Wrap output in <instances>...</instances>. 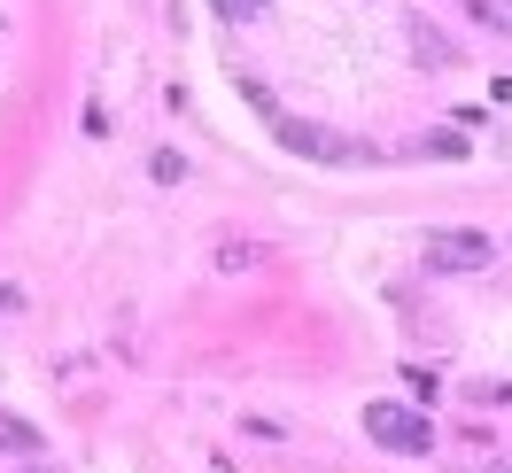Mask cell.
Returning <instances> with one entry per match:
<instances>
[{
  "instance_id": "cell-3",
  "label": "cell",
  "mask_w": 512,
  "mask_h": 473,
  "mask_svg": "<svg viewBox=\"0 0 512 473\" xmlns=\"http://www.w3.org/2000/svg\"><path fill=\"white\" fill-rule=\"evenodd\" d=\"M427 264H435V272H489V264H497V241H489V233H427Z\"/></svg>"
},
{
  "instance_id": "cell-4",
  "label": "cell",
  "mask_w": 512,
  "mask_h": 473,
  "mask_svg": "<svg viewBox=\"0 0 512 473\" xmlns=\"http://www.w3.org/2000/svg\"><path fill=\"white\" fill-rule=\"evenodd\" d=\"M0 450H8V458H47V435H39L32 419H16V411H0Z\"/></svg>"
},
{
  "instance_id": "cell-2",
  "label": "cell",
  "mask_w": 512,
  "mask_h": 473,
  "mask_svg": "<svg viewBox=\"0 0 512 473\" xmlns=\"http://www.w3.org/2000/svg\"><path fill=\"white\" fill-rule=\"evenodd\" d=\"M280 125V148L303 163H365L373 148L365 140H350V132H334V125H311V117H272Z\"/></svg>"
},
{
  "instance_id": "cell-9",
  "label": "cell",
  "mask_w": 512,
  "mask_h": 473,
  "mask_svg": "<svg viewBox=\"0 0 512 473\" xmlns=\"http://www.w3.org/2000/svg\"><path fill=\"white\" fill-rule=\"evenodd\" d=\"M32 473H63V466H32Z\"/></svg>"
},
{
  "instance_id": "cell-5",
  "label": "cell",
  "mask_w": 512,
  "mask_h": 473,
  "mask_svg": "<svg viewBox=\"0 0 512 473\" xmlns=\"http://www.w3.org/2000/svg\"><path fill=\"white\" fill-rule=\"evenodd\" d=\"M412 156H435V163H466V156H474V148H466V132L450 125V132H427V140H419Z\"/></svg>"
},
{
  "instance_id": "cell-1",
  "label": "cell",
  "mask_w": 512,
  "mask_h": 473,
  "mask_svg": "<svg viewBox=\"0 0 512 473\" xmlns=\"http://www.w3.org/2000/svg\"><path fill=\"white\" fill-rule=\"evenodd\" d=\"M365 435L381 442V450H396V458H427V450H435V419H427V411L419 404H365Z\"/></svg>"
},
{
  "instance_id": "cell-7",
  "label": "cell",
  "mask_w": 512,
  "mask_h": 473,
  "mask_svg": "<svg viewBox=\"0 0 512 473\" xmlns=\"http://www.w3.org/2000/svg\"><path fill=\"white\" fill-rule=\"evenodd\" d=\"M466 16H474L481 32H505V16H512V8H505V0H466Z\"/></svg>"
},
{
  "instance_id": "cell-8",
  "label": "cell",
  "mask_w": 512,
  "mask_h": 473,
  "mask_svg": "<svg viewBox=\"0 0 512 473\" xmlns=\"http://www.w3.org/2000/svg\"><path fill=\"white\" fill-rule=\"evenodd\" d=\"M225 24H264V0H218Z\"/></svg>"
},
{
  "instance_id": "cell-6",
  "label": "cell",
  "mask_w": 512,
  "mask_h": 473,
  "mask_svg": "<svg viewBox=\"0 0 512 473\" xmlns=\"http://www.w3.org/2000/svg\"><path fill=\"white\" fill-rule=\"evenodd\" d=\"M249 264H264V249H249V241H225L218 249V272H249Z\"/></svg>"
}]
</instances>
